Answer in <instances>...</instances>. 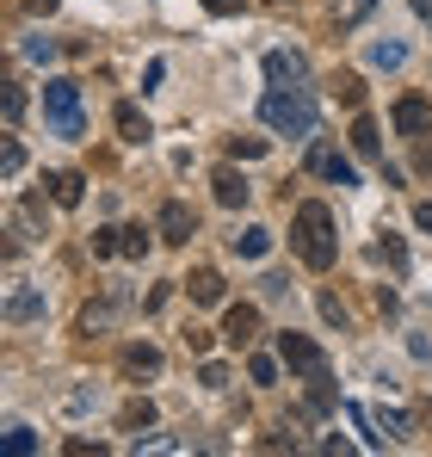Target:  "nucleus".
Returning a JSON list of instances; mask_svg holds the SVG:
<instances>
[{
    "label": "nucleus",
    "instance_id": "nucleus-1",
    "mask_svg": "<svg viewBox=\"0 0 432 457\" xmlns=\"http://www.w3.org/2000/svg\"><path fill=\"white\" fill-rule=\"evenodd\" d=\"M290 241H296V260H303L309 272H328L334 253H340L328 204H296V217H290Z\"/></svg>",
    "mask_w": 432,
    "mask_h": 457
},
{
    "label": "nucleus",
    "instance_id": "nucleus-2",
    "mask_svg": "<svg viewBox=\"0 0 432 457\" xmlns=\"http://www.w3.org/2000/svg\"><path fill=\"white\" fill-rule=\"evenodd\" d=\"M260 118H266V130H278V137H315V99L296 93V87H272V93L260 99Z\"/></svg>",
    "mask_w": 432,
    "mask_h": 457
},
{
    "label": "nucleus",
    "instance_id": "nucleus-3",
    "mask_svg": "<svg viewBox=\"0 0 432 457\" xmlns=\"http://www.w3.org/2000/svg\"><path fill=\"white\" fill-rule=\"evenodd\" d=\"M44 118L56 137H87V112H80V87L74 80H44Z\"/></svg>",
    "mask_w": 432,
    "mask_h": 457
},
{
    "label": "nucleus",
    "instance_id": "nucleus-4",
    "mask_svg": "<svg viewBox=\"0 0 432 457\" xmlns=\"http://www.w3.org/2000/svg\"><path fill=\"white\" fill-rule=\"evenodd\" d=\"M278 359H285L296 378H321V371H328V353H321L309 334H296V328H285V334H278Z\"/></svg>",
    "mask_w": 432,
    "mask_h": 457
},
{
    "label": "nucleus",
    "instance_id": "nucleus-5",
    "mask_svg": "<svg viewBox=\"0 0 432 457\" xmlns=\"http://www.w3.org/2000/svg\"><path fill=\"white\" fill-rule=\"evenodd\" d=\"M303 167H309L315 179H328V186H359V167H353L346 154L334 149V143H309V154H303Z\"/></svg>",
    "mask_w": 432,
    "mask_h": 457
},
{
    "label": "nucleus",
    "instance_id": "nucleus-6",
    "mask_svg": "<svg viewBox=\"0 0 432 457\" xmlns=\"http://www.w3.org/2000/svg\"><path fill=\"white\" fill-rule=\"evenodd\" d=\"M389 124H395V137H432V99H427V93H408V99H395Z\"/></svg>",
    "mask_w": 432,
    "mask_h": 457
},
{
    "label": "nucleus",
    "instance_id": "nucleus-7",
    "mask_svg": "<svg viewBox=\"0 0 432 457\" xmlns=\"http://www.w3.org/2000/svg\"><path fill=\"white\" fill-rule=\"evenodd\" d=\"M154 235H161L167 247H186V241L198 235V217H192V204L167 198V204H161V217H154Z\"/></svg>",
    "mask_w": 432,
    "mask_h": 457
},
{
    "label": "nucleus",
    "instance_id": "nucleus-8",
    "mask_svg": "<svg viewBox=\"0 0 432 457\" xmlns=\"http://www.w3.org/2000/svg\"><path fill=\"white\" fill-rule=\"evenodd\" d=\"M222 340H228L235 353H247V346L260 340V309L253 303H228V315H222Z\"/></svg>",
    "mask_w": 432,
    "mask_h": 457
},
{
    "label": "nucleus",
    "instance_id": "nucleus-9",
    "mask_svg": "<svg viewBox=\"0 0 432 457\" xmlns=\"http://www.w3.org/2000/svg\"><path fill=\"white\" fill-rule=\"evenodd\" d=\"M303 75H309V56L303 50H266V80L272 87H296Z\"/></svg>",
    "mask_w": 432,
    "mask_h": 457
},
{
    "label": "nucleus",
    "instance_id": "nucleus-10",
    "mask_svg": "<svg viewBox=\"0 0 432 457\" xmlns=\"http://www.w3.org/2000/svg\"><path fill=\"white\" fill-rule=\"evenodd\" d=\"M186 291H192V303H198V309H216L222 297H228V285H222V272H216V266H192Z\"/></svg>",
    "mask_w": 432,
    "mask_h": 457
},
{
    "label": "nucleus",
    "instance_id": "nucleus-11",
    "mask_svg": "<svg viewBox=\"0 0 432 457\" xmlns=\"http://www.w3.org/2000/svg\"><path fill=\"white\" fill-rule=\"evenodd\" d=\"M44 186H50V204H62V211H74V204L87 198V179H80L74 167H56V173H44Z\"/></svg>",
    "mask_w": 432,
    "mask_h": 457
},
{
    "label": "nucleus",
    "instance_id": "nucleus-12",
    "mask_svg": "<svg viewBox=\"0 0 432 457\" xmlns=\"http://www.w3.org/2000/svg\"><path fill=\"white\" fill-rule=\"evenodd\" d=\"M118 365H124V378H161V346H148V340H130Z\"/></svg>",
    "mask_w": 432,
    "mask_h": 457
},
{
    "label": "nucleus",
    "instance_id": "nucleus-13",
    "mask_svg": "<svg viewBox=\"0 0 432 457\" xmlns=\"http://www.w3.org/2000/svg\"><path fill=\"white\" fill-rule=\"evenodd\" d=\"M211 186H216V204H222V211H241V204L253 198V186H247V179H241L235 167H216Z\"/></svg>",
    "mask_w": 432,
    "mask_h": 457
},
{
    "label": "nucleus",
    "instance_id": "nucleus-14",
    "mask_svg": "<svg viewBox=\"0 0 432 457\" xmlns=\"http://www.w3.org/2000/svg\"><path fill=\"white\" fill-rule=\"evenodd\" d=\"M112 124H118V137H124V143H148V137H154V130H148V112H143V105H130V99L112 112Z\"/></svg>",
    "mask_w": 432,
    "mask_h": 457
},
{
    "label": "nucleus",
    "instance_id": "nucleus-15",
    "mask_svg": "<svg viewBox=\"0 0 432 457\" xmlns=\"http://www.w3.org/2000/svg\"><path fill=\"white\" fill-rule=\"evenodd\" d=\"M228 247H235L241 260H266V253H272V228L247 223V228H241V235H228Z\"/></svg>",
    "mask_w": 432,
    "mask_h": 457
},
{
    "label": "nucleus",
    "instance_id": "nucleus-16",
    "mask_svg": "<svg viewBox=\"0 0 432 457\" xmlns=\"http://www.w3.org/2000/svg\"><path fill=\"white\" fill-rule=\"evenodd\" d=\"M44 315V291H12L6 297V328H25V321H37Z\"/></svg>",
    "mask_w": 432,
    "mask_h": 457
},
{
    "label": "nucleus",
    "instance_id": "nucleus-17",
    "mask_svg": "<svg viewBox=\"0 0 432 457\" xmlns=\"http://www.w3.org/2000/svg\"><path fill=\"white\" fill-rule=\"evenodd\" d=\"M118 309H124V297H118V291H112L105 303H87V309H80V334H105V328L118 321Z\"/></svg>",
    "mask_w": 432,
    "mask_h": 457
},
{
    "label": "nucleus",
    "instance_id": "nucleus-18",
    "mask_svg": "<svg viewBox=\"0 0 432 457\" xmlns=\"http://www.w3.org/2000/svg\"><path fill=\"white\" fill-rule=\"evenodd\" d=\"M353 149L364 154V161H377V154H383V130H377V118H353Z\"/></svg>",
    "mask_w": 432,
    "mask_h": 457
},
{
    "label": "nucleus",
    "instance_id": "nucleus-19",
    "mask_svg": "<svg viewBox=\"0 0 432 457\" xmlns=\"http://www.w3.org/2000/svg\"><path fill=\"white\" fill-rule=\"evenodd\" d=\"M118 427H124V433H143V427H154V402H148V395H137V402H124Z\"/></svg>",
    "mask_w": 432,
    "mask_h": 457
},
{
    "label": "nucleus",
    "instance_id": "nucleus-20",
    "mask_svg": "<svg viewBox=\"0 0 432 457\" xmlns=\"http://www.w3.org/2000/svg\"><path fill=\"white\" fill-rule=\"evenodd\" d=\"M334 99H340L346 112H359V105H364V80L353 75V69H340V75H334Z\"/></svg>",
    "mask_w": 432,
    "mask_h": 457
},
{
    "label": "nucleus",
    "instance_id": "nucleus-21",
    "mask_svg": "<svg viewBox=\"0 0 432 457\" xmlns=\"http://www.w3.org/2000/svg\"><path fill=\"white\" fill-rule=\"evenodd\" d=\"M370 62H377V69H402V62H408V44H395V37H377V44H370Z\"/></svg>",
    "mask_w": 432,
    "mask_h": 457
},
{
    "label": "nucleus",
    "instance_id": "nucleus-22",
    "mask_svg": "<svg viewBox=\"0 0 432 457\" xmlns=\"http://www.w3.org/2000/svg\"><path fill=\"white\" fill-rule=\"evenodd\" d=\"M148 253V228H118V260H143Z\"/></svg>",
    "mask_w": 432,
    "mask_h": 457
},
{
    "label": "nucleus",
    "instance_id": "nucleus-23",
    "mask_svg": "<svg viewBox=\"0 0 432 457\" xmlns=\"http://www.w3.org/2000/svg\"><path fill=\"white\" fill-rule=\"evenodd\" d=\"M0 445H6L12 457H31V452H37V433H31V427H6V439H0Z\"/></svg>",
    "mask_w": 432,
    "mask_h": 457
},
{
    "label": "nucleus",
    "instance_id": "nucleus-24",
    "mask_svg": "<svg viewBox=\"0 0 432 457\" xmlns=\"http://www.w3.org/2000/svg\"><path fill=\"white\" fill-rule=\"evenodd\" d=\"M0 118H6V130L25 118V87H6V93H0Z\"/></svg>",
    "mask_w": 432,
    "mask_h": 457
},
{
    "label": "nucleus",
    "instance_id": "nucleus-25",
    "mask_svg": "<svg viewBox=\"0 0 432 457\" xmlns=\"http://www.w3.org/2000/svg\"><path fill=\"white\" fill-rule=\"evenodd\" d=\"M228 154L235 161H260L266 154V137H228Z\"/></svg>",
    "mask_w": 432,
    "mask_h": 457
},
{
    "label": "nucleus",
    "instance_id": "nucleus-26",
    "mask_svg": "<svg viewBox=\"0 0 432 457\" xmlns=\"http://www.w3.org/2000/svg\"><path fill=\"white\" fill-rule=\"evenodd\" d=\"M19 167H25V149L6 137V143H0V173H6V179H19Z\"/></svg>",
    "mask_w": 432,
    "mask_h": 457
},
{
    "label": "nucleus",
    "instance_id": "nucleus-27",
    "mask_svg": "<svg viewBox=\"0 0 432 457\" xmlns=\"http://www.w3.org/2000/svg\"><path fill=\"white\" fill-rule=\"evenodd\" d=\"M247 378H253V383H278V359L253 353V359H247Z\"/></svg>",
    "mask_w": 432,
    "mask_h": 457
},
{
    "label": "nucleus",
    "instance_id": "nucleus-28",
    "mask_svg": "<svg viewBox=\"0 0 432 457\" xmlns=\"http://www.w3.org/2000/svg\"><path fill=\"white\" fill-rule=\"evenodd\" d=\"M93 260H118V228H93Z\"/></svg>",
    "mask_w": 432,
    "mask_h": 457
},
{
    "label": "nucleus",
    "instance_id": "nucleus-29",
    "mask_svg": "<svg viewBox=\"0 0 432 457\" xmlns=\"http://www.w3.org/2000/svg\"><path fill=\"white\" fill-rule=\"evenodd\" d=\"M377 427H383L389 439H408V414H402V408H383V414H377Z\"/></svg>",
    "mask_w": 432,
    "mask_h": 457
},
{
    "label": "nucleus",
    "instance_id": "nucleus-30",
    "mask_svg": "<svg viewBox=\"0 0 432 457\" xmlns=\"http://www.w3.org/2000/svg\"><path fill=\"white\" fill-rule=\"evenodd\" d=\"M211 346H216V334H211V328H186V353H192V359H204Z\"/></svg>",
    "mask_w": 432,
    "mask_h": 457
},
{
    "label": "nucleus",
    "instance_id": "nucleus-31",
    "mask_svg": "<svg viewBox=\"0 0 432 457\" xmlns=\"http://www.w3.org/2000/svg\"><path fill=\"white\" fill-rule=\"evenodd\" d=\"M198 383H204V389H228V365H216V359H204V371H198Z\"/></svg>",
    "mask_w": 432,
    "mask_h": 457
},
{
    "label": "nucleus",
    "instance_id": "nucleus-32",
    "mask_svg": "<svg viewBox=\"0 0 432 457\" xmlns=\"http://www.w3.org/2000/svg\"><path fill=\"white\" fill-rule=\"evenodd\" d=\"M377 253H383V260H389V266H408V247H402V241H395V235H389V241H377Z\"/></svg>",
    "mask_w": 432,
    "mask_h": 457
},
{
    "label": "nucleus",
    "instance_id": "nucleus-33",
    "mask_svg": "<svg viewBox=\"0 0 432 457\" xmlns=\"http://www.w3.org/2000/svg\"><path fill=\"white\" fill-rule=\"evenodd\" d=\"M370 6H377V0H346V6H340V25H359Z\"/></svg>",
    "mask_w": 432,
    "mask_h": 457
},
{
    "label": "nucleus",
    "instance_id": "nucleus-34",
    "mask_svg": "<svg viewBox=\"0 0 432 457\" xmlns=\"http://www.w3.org/2000/svg\"><path fill=\"white\" fill-rule=\"evenodd\" d=\"M25 56H31V62H50V56H56V44H50V37H31V44H25Z\"/></svg>",
    "mask_w": 432,
    "mask_h": 457
},
{
    "label": "nucleus",
    "instance_id": "nucleus-35",
    "mask_svg": "<svg viewBox=\"0 0 432 457\" xmlns=\"http://www.w3.org/2000/svg\"><path fill=\"white\" fill-rule=\"evenodd\" d=\"M260 291H266V297H285L290 278H285V272H266V278H260Z\"/></svg>",
    "mask_w": 432,
    "mask_h": 457
},
{
    "label": "nucleus",
    "instance_id": "nucleus-36",
    "mask_svg": "<svg viewBox=\"0 0 432 457\" xmlns=\"http://www.w3.org/2000/svg\"><path fill=\"white\" fill-rule=\"evenodd\" d=\"M321 315H328V321H340V328H346V303H340V297H334V291H328V297H321Z\"/></svg>",
    "mask_w": 432,
    "mask_h": 457
},
{
    "label": "nucleus",
    "instance_id": "nucleus-37",
    "mask_svg": "<svg viewBox=\"0 0 432 457\" xmlns=\"http://www.w3.org/2000/svg\"><path fill=\"white\" fill-rule=\"evenodd\" d=\"M25 6H31V12H37V19H50V12H56V6H62V0H25Z\"/></svg>",
    "mask_w": 432,
    "mask_h": 457
},
{
    "label": "nucleus",
    "instance_id": "nucleus-38",
    "mask_svg": "<svg viewBox=\"0 0 432 457\" xmlns=\"http://www.w3.org/2000/svg\"><path fill=\"white\" fill-rule=\"evenodd\" d=\"M414 228H427V235H432V204H414Z\"/></svg>",
    "mask_w": 432,
    "mask_h": 457
},
{
    "label": "nucleus",
    "instance_id": "nucleus-39",
    "mask_svg": "<svg viewBox=\"0 0 432 457\" xmlns=\"http://www.w3.org/2000/svg\"><path fill=\"white\" fill-rule=\"evenodd\" d=\"M211 12H241V0H204Z\"/></svg>",
    "mask_w": 432,
    "mask_h": 457
},
{
    "label": "nucleus",
    "instance_id": "nucleus-40",
    "mask_svg": "<svg viewBox=\"0 0 432 457\" xmlns=\"http://www.w3.org/2000/svg\"><path fill=\"white\" fill-rule=\"evenodd\" d=\"M414 12H420V19H427V25H432V0H414Z\"/></svg>",
    "mask_w": 432,
    "mask_h": 457
}]
</instances>
